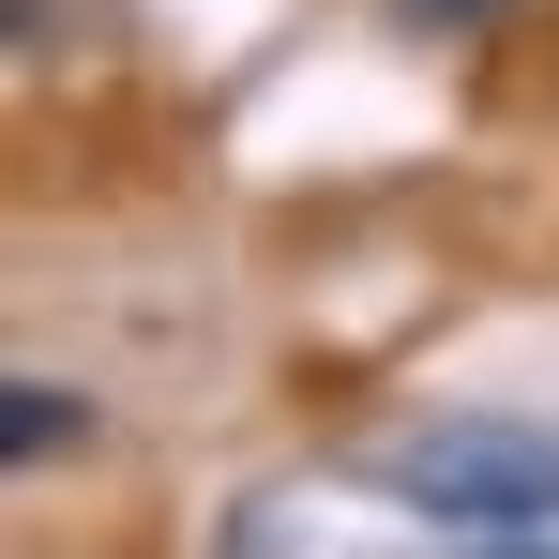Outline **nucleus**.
<instances>
[{
    "label": "nucleus",
    "instance_id": "1",
    "mask_svg": "<svg viewBox=\"0 0 559 559\" xmlns=\"http://www.w3.org/2000/svg\"><path fill=\"white\" fill-rule=\"evenodd\" d=\"M378 484H393L424 530H468V545H545V530H559V424L454 408V424L378 439Z\"/></svg>",
    "mask_w": 559,
    "mask_h": 559
},
{
    "label": "nucleus",
    "instance_id": "2",
    "mask_svg": "<svg viewBox=\"0 0 559 559\" xmlns=\"http://www.w3.org/2000/svg\"><path fill=\"white\" fill-rule=\"evenodd\" d=\"M76 439H92V408H76V378H46V364H15V378H0V454H15V468L76 454Z\"/></svg>",
    "mask_w": 559,
    "mask_h": 559
},
{
    "label": "nucleus",
    "instance_id": "3",
    "mask_svg": "<svg viewBox=\"0 0 559 559\" xmlns=\"http://www.w3.org/2000/svg\"><path fill=\"white\" fill-rule=\"evenodd\" d=\"M408 31H484V15H514V0H393Z\"/></svg>",
    "mask_w": 559,
    "mask_h": 559
},
{
    "label": "nucleus",
    "instance_id": "4",
    "mask_svg": "<svg viewBox=\"0 0 559 559\" xmlns=\"http://www.w3.org/2000/svg\"><path fill=\"white\" fill-rule=\"evenodd\" d=\"M484 559H559V545H484Z\"/></svg>",
    "mask_w": 559,
    "mask_h": 559
}]
</instances>
